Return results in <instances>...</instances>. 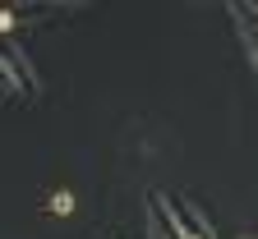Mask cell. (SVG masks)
<instances>
[{"instance_id": "6da1fadb", "label": "cell", "mask_w": 258, "mask_h": 239, "mask_svg": "<svg viewBox=\"0 0 258 239\" xmlns=\"http://www.w3.org/2000/svg\"><path fill=\"white\" fill-rule=\"evenodd\" d=\"M51 207H55V212H70V207H74V198H70V193H55V198H51Z\"/></svg>"}]
</instances>
